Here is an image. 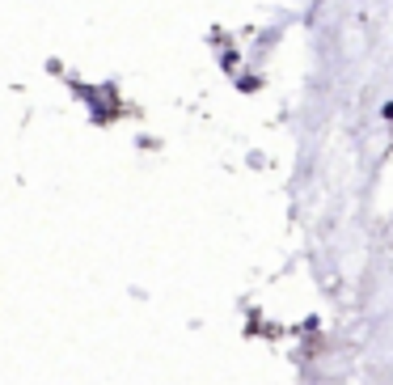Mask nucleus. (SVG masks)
I'll use <instances>...</instances> for the list:
<instances>
[]
</instances>
